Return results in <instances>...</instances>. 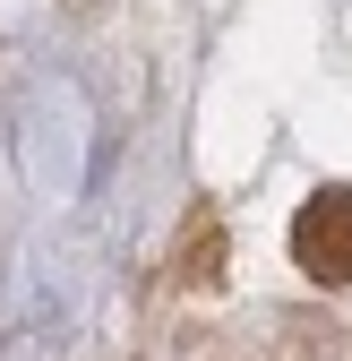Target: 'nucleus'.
Wrapping results in <instances>:
<instances>
[{
	"label": "nucleus",
	"instance_id": "obj_1",
	"mask_svg": "<svg viewBox=\"0 0 352 361\" xmlns=\"http://www.w3.org/2000/svg\"><path fill=\"white\" fill-rule=\"evenodd\" d=\"M292 258H301V276H318V284H352V180H327V190L301 198Z\"/></svg>",
	"mask_w": 352,
	"mask_h": 361
},
{
	"label": "nucleus",
	"instance_id": "obj_2",
	"mask_svg": "<svg viewBox=\"0 0 352 361\" xmlns=\"http://www.w3.org/2000/svg\"><path fill=\"white\" fill-rule=\"evenodd\" d=\"M61 9H77V18H86V9H95V0H61Z\"/></svg>",
	"mask_w": 352,
	"mask_h": 361
}]
</instances>
